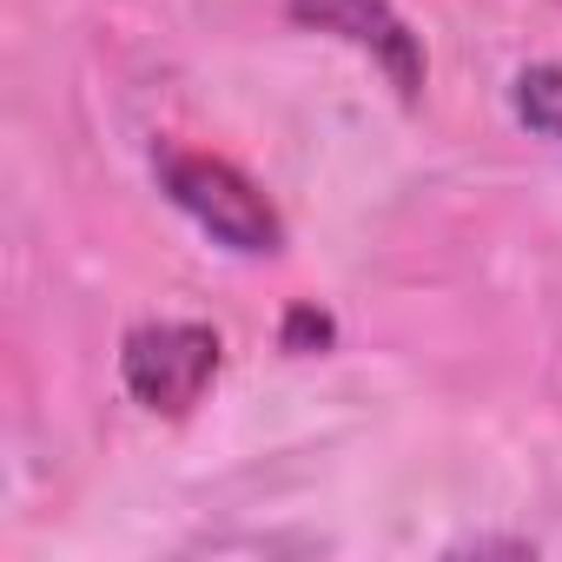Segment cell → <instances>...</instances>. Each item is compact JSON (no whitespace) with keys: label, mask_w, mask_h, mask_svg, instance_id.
<instances>
[{"label":"cell","mask_w":562,"mask_h":562,"mask_svg":"<svg viewBox=\"0 0 562 562\" xmlns=\"http://www.w3.org/2000/svg\"><path fill=\"white\" fill-rule=\"evenodd\" d=\"M153 172L166 186V199L205 232L218 238L225 251L238 258H271L285 251V218H278V205L218 153H192V146H159L153 153Z\"/></svg>","instance_id":"obj_1"},{"label":"cell","mask_w":562,"mask_h":562,"mask_svg":"<svg viewBox=\"0 0 562 562\" xmlns=\"http://www.w3.org/2000/svg\"><path fill=\"white\" fill-rule=\"evenodd\" d=\"M218 364H225V345L212 325H192V318H159V325H139L126 331L120 345V378L126 391L159 411V417H186L205 404V391L218 384Z\"/></svg>","instance_id":"obj_2"},{"label":"cell","mask_w":562,"mask_h":562,"mask_svg":"<svg viewBox=\"0 0 562 562\" xmlns=\"http://www.w3.org/2000/svg\"><path fill=\"white\" fill-rule=\"evenodd\" d=\"M285 14L305 34H331L351 54H364L391 80L397 100H424L430 60H424V41L411 34V21L391 8V0H285Z\"/></svg>","instance_id":"obj_3"},{"label":"cell","mask_w":562,"mask_h":562,"mask_svg":"<svg viewBox=\"0 0 562 562\" xmlns=\"http://www.w3.org/2000/svg\"><path fill=\"white\" fill-rule=\"evenodd\" d=\"M509 100H516V120L529 133H542V139L562 146V67H522L516 87H509Z\"/></svg>","instance_id":"obj_4"},{"label":"cell","mask_w":562,"mask_h":562,"mask_svg":"<svg viewBox=\"0 0 562 562\" xmlns=\"http://www.w3.org/2000/svg\"><path fill=\"white\" fill-rule=\"evenodd\" d=\"M331 345V318L318 312V305H292V318H285V351H325Z\"/></svg>","instance_id":"obj_5"}]
</instances>
